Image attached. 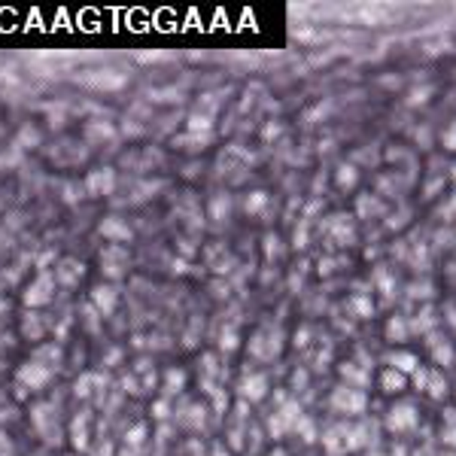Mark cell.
<instances>
[{
	"instance_id": "6125c7cd",
	"label": "cell",
	"mask_w": 456,
	"mask_h": 456,
	"mask_svg": "<svg viewBox=\"0 0 456 456\" xmlns=\"http://www.w3.org/2000/svg\"><path fill=\"white\" fill-rule=\"evenodd\" d=\"M0 210H3V198H0Z\"/></svg>"
},
{
	"instance_id": "816d5d0a",
	"label": "cell",
	"mask_w": 456,
	"mask_h": 456,
	"mask_svg": "<svg viewBox=\"0 0 456 456\" xmlns=\"http://www.w3.org/2000/svg\"><path fill=\"white\" fill-rule=\"evenodd\" d=\"M122 362V350L113 347V350H107V365H119Z\"/></svg>"
},
{
	"instance_id": "680465c9",
	"label": "cell",
	"mask_w": 456,
	"mask_h": 456,
	"mask_svg": "<svg viewBox=\"0 0 456 456\" xmlns=\"http://www.w3.org/2000/svg\"><path fill=\"white\" fill-rule=\"evenodd\" d=\"M213 456H226V451H222V447H213Z\"/></svg>"
},
{
	"instance_id": "7c38bea8",
	"label": "cell",
	"mask_w": 456,
	"mask_h": 456,
	"mask_svg": "<svg viewBox=\"0 0 456 456\" xmlns=\"http://www.w3.org/2000/svg\"><path fill=\"white\" fill-rule=\"evenodd\" d=\"M88 301L97 307V313H101V317H113V313L119 311V289H116V283H97V286H91Z\"/></svg>"
},
{
	"instance_id": "3957f363",
	"label": "cell",
	"mask_w": 456,
	"mask_h": 456,
	"mask_svg": "<svg viewBox=\"0 0 456 456\" xmlns=\"http://www.w3.org/2000/svg\"><path fill=\"white\" fill-rule=\"evenodd\" d=\"M55 292H58V280H55V274L52 271H40L22 292L25 311H40V307H49L55 301Z\"/></svg>"
},
{
	"instance_id": "44dd1931",
	"label": "cell",
	"mask_w": 456,
	"mask_h": 456,
	"mask_svg": "<svg viewBox=\"0 0 456 456\" xmlns=\"http://www.w3.org/2000/svg\"><path fill=\"white\" fill-rule=\"evenodd\" d=\"M356 216L359 219H374V216H387V204L381 201V195L365 192L356 198Z\"/></svg>"
},
{
	"instance_id": "5b68a950",
	"label": "cell",
	"mask_w": 456,
	"mask_h": 456,
	"mask_svg": "<svg viewBox=\"0 0 456 456\" xmlns=\"http://www.w3.org/2000/svg\"><path fill=\"white\" fill-rule=\"evenodd\" d=\"M186 134L189 137H180L177 143L180 146H189V149H204V146L213 140V116L204 113V110H195L186 122Z\"/></svg>"
},
{
	"instance_id": "11a10c76",
	"label": "cell",
	"mask_w": 456,
	"mask_h": 456,
	"mask_svg": "<svg viewBox=\"0 0 456 456\" xmlns=\"http://www.w3.org/2000/svg\"><path fill=\"white\" fill-rule=\"evenodd\" d=\"M447 322H451V326H453V332H456V304H453V301L447 304Z\"/></svg>"
},
{
	"instance_id": "52a82bcc",
	"label": "cell",
	"mask_w": 456,
	"mask_h": 456,
	"mask_svg": "<svg viewBox=\"0 0 456 456\" xmlns=\"http://www.w3.org/2000/svg\"><path fill=\"white\" fill-rule=\"evenodd\" d=\"M420 426V411L413 402H396L392 408L387 411V429L389 432H411Z\"/></svg>"
},
{
	"instance_id": "277c9868",
	"label": "cell",
	"mask_w": 456,
	"mask_h": 456,
	"mask_svg": "<svg viewBox=\"0 0 456 456\" xmlns=\"http://www.w3.org/2000/svg\"><path fill=\"white\" fill-rule=\"evenodd\" d=\"M52 377H55V371L43 368L40 362H34V359L22 362V365L16 368V398H25L27 392L46 389L49 383H52Z\"/></svg>"
},
{
	"instance_id": "9a60e30c",
	"label": "cell",
	"mask_w": 456,
	"mask_h": 456,
	"mask_svg": "<svg viewBox=\"0 0 456 456\" xmlns=\"http://www.w3.org/2000/svg\"><path fill=\"white\" fill-rule=\"evenodd\" d=\"M237 396H241L247 405L262 402V398L268 396V374H247L241 383H237Z\"/></svg>"
},
{
	"instance_id": "6f0895ef",
	"label": "cell",
	"mask_w": 456,
	"mask_h": 456,
	"mask_svg": "<svg viewBox=\"0 0 456 456\" xmlns=\"http://www.w3.org/2000/svg\"><path fill=\"white\" fill-rule=\"evenodd\" d=\"M451 180L456 182V161H453V165H451Z\"/></svg>"
},
{
	"instance_id": "1f68e13d",
	"label": "cell",
	"mask_w": 456,
	"mask_h": 456,
	"mask_svg": "<svg viewBox=\"0 0 456 456\" xmlns=\"http://www.w3.org/2000/svg\"><path fill=\"white\" fill-rule=\"evenodd\" d=\"M374 280H377V292H381V298L383 301H392V296H396V289H398V283H396V277L387 271V268H377L374 271Z\"/></svg>"
},
{
	"instance_id": "ab89813d",
	"label": "cell",
	"mask_w": 456,
	"mask_h": 456,
	"mask_svg": "<svg viewBox=\"0 0 456 456\" xmlns=\"http://www.w3.org/2000/svg\"><path fill=\"white\" fill-rule=\"evenodd\" d=\"M441 146H444L447 152H456V122H451L444 128V134H441Z\"/></svg>"
},
{
	"instance_id": "d590c367",
	"label": "cell",
	"mask_w": 456,
	"mask_h": 456,
	"mask_svg": "<svg viewBox=\"0 0 456 456\" xmlns=\"http://www.w3.org/2000/svg\"><path fill=\"white\" fill-rule=\"evenodd\" d=\"M207 213H210V219H213V222L228 219V213H231V198H228V195H216V198L210 201Z\"/></svg>"
},
{
	"instance_id": "836d02e7",
	"label": "cell",
	"mask_w": 456,
	"mask_h": 456,
	"mask_svg": "<svg viewBox=\"0 0 456 456\" xmlns=\"http://www.w3.org/2000/svg\"><path fill=\"white\" fill-rule=\"evenodd\" d=\"M80 317H82V326H86L88 335H101V320H104V317L97 313V307L91 304V301H86V304H82Z\"/></svg>"
},
{
	"instance_id": "d6a6232c",
	"label": "cell",
	"mask_w": 456,
	"mask_h": 456,
	"mask_svg": "<svg viewBox=\"0 0 456 456\" xmlns=\"http://www.w3.org/2000/svg\"><path fill=\"white\" fill-rule=\"evenodd\" d=\"M426 396H432L435 402L447 398V377L441 371H429V383H426Z\"/></svg>"
},
{
	"instance_id": "ba28073f",
	"label": "cell",
	"mask_w": 456,
	"mask_h": 456,
	"mask_svg": "<svg viewBox=\"0 0 456 456\" xmlns=\"http://www.w3.org/2000/svg\"><path fill=\"white\" fill-rule=\"evenodd\" d=\"M101 268L110 280H122L131 268V252L125 247H119V243H110V247L101 252Z\"/></svg>"
},
{
	"instance_id": "74e56055",
	"label": "cell",
	"mask_w": 456,
	"mask_h": 456,
	"mask_svg": "<svg viewBox=\"0 0 456 456\" xmlns=\"http://www.w3.org/2000/svg\"><path fill=\"white\" fill-rule=\"evenodd\" d=\"M435 326V317H432V307L426 304L423 307V313H420L417 320H411V332H417V335H429V328ZM435 332V328H432Z\"/></svg>"
},
{
	"instance_id": "9f6ffc18",
	"label": "cell",
	"mask_w": 456,
	"mask_h": 456,
	"mask_svg": "<svg viewBox=\"0 0 456 456\" xmlns=\"http://www.w3.org/2000/svg\"><path fill=\"white\" fill-rule=\"evenodd\" d=\"M6 313H10V301L0 298V317H6Z\"/></svg>"
},
{
	"instance_id": "f907efd6",
	"label": "cell",
	"mask_w": 456,
	"mask_h": 456,
	"mask_svg": "<svg viewBox=\"0 0 456 456\" xmlns=\"http://www.w3.org/2000/svg\"><path fill=\"white\" fill-rule=\"evenodd\" d=\"M429 95H432V86H423V88H417V91H413V95L408 97V104H423Z\"/></svg>"
},
{
	"instance_id": "7dc6e473",
	"label": "cell",
	"mask_w": 456,
	"mask_h": 456,
	"mask_svg": "<svg viewBox=\"0 0 456 456\" xmlns=\"http://www.w3.org/2000/svg\"><path fill=\"white\" fill-rule=\"evenodd\" d=\"M52 332H55V338H58V344L64 341V338H70V317L55 322V328H52Z\"/></svg>"
},
{
	"instance_id": "ffe728a7",
	"label": "cell",
	"mask_w": 456,
	"mask_h": 456,
	"mask_svg": "<svg viewBox=\"0 0 456 456\" xmlns=\"http://www.w3.org/2000/svg\"><path fill=\"white\" fill-rule=\"evenodd\" d=\"M426 344H429V350H432V359L441 365V368H447V365H453V344L447 341V338H441L438 332H432V335H426Z\"/></svg>"
},
{
	"instance_id": "8d00e7d4",
	"label": "cell",
	"mask_w": 456,
	"mask_h": 456,
	"mask_svg": "<svg viewBox=\"0 0 456 456\" xmlns=\"http://www.w3.org/2000/svg\"><path fill=\"white\" fill-rule=\"evenodd\" d=\"M350 311H353L359 320H368V317H374V301H371L368 296H353L350 298Z\"/></svg>"
},
{
	"instance_id": "d4e9b609",
	"label": "cell",
	"mask_w": 456,
	"mask_h": 456,
	"mask_svg": "<svg viewBox=\"0 0 456 456\" xmlns=\"http://www.w3.org/2000/svg\"><path fill=\"white\" fill-rule=\"evenodd\" d=\"M332 237L338 243H344V247H347V243H356V231H353V216H347V213H338L332 219Z\"/></svg>"
},
{
	"instance_id": "603a6c76",
	"label": "cell",
	"mask_w": 456,
	"mask_h": 456,
	"mask_svg": "<svg viewBox=\"0 0 456 456\" xmlns=\"http://www.w3.org/2000/svg\"><path fill=\"white\" fill-rule=\"evenodd\" d=\"M186 383H189V374L182 368H167L165 374H161V392H165V398L180 396V392L186 389Z\"/></svg>"
},
{
	"instance_id": "5bb4252c",
	"label": "cell",
	"mask_w": 456,
	"mask_h": 456,
	"mask_svg": "<svg viewBox=\"0 0 456 456\" xmlns=\"http://www.w3.org/2000/svg\"><path fill=\"white\" fill-rule=\"evenodd\" d=\"M146 447H149V426L143 423H134L122 438V451L119 456H143Z\"/></svg>"
},
{
	"instance_id": "484cf974",
	"label": "cell",
	"mask_w": 456,
	"mask_h": 456,
	"mask_svg": "<svg viewBox=\"0 0 456 456\" xmlns=\"http://www.w3.org/2000/svg\"><path fill=\"white\" fill-rule=\"evenodd\" d=\"M43 143V131L37 128V125H22V128H19V134H16V140H12V146H16L19 152L22 149H37V146Z\"/></svg>"
},
{
	"instance_id": "e0dca14e",
	"label": "cell",
	"mask_w": 456,
	"mask_h": 456,
	"mask_svg": "<svg viewBox=\"0 0 456 456\" xmlns=\"http://www.w3.org/2000/svg\"><path fill=\"white\" fill-rule=\"evenodd\" d=\"M338 374L344 377V387H353V389H368L371 387L368 368H362L359 362H341Z\"/></svg>"
},
{
	"instance_id": "7402d4cb",
	"label": "cell",
	"mask_w": 456,
	"mask_h": 456,
	"mask_svg": "<svg viewBox=\"0 0 456 456\" xmlns=\"http://www.w3.org/2000/svg\"><path fill=\"white\" fill-rule=\"evenodd\" d=\"M408 381L411 377H405L402 371H396V368H387V365H383V371L377 374V387H381V392H389V396H398V392L408 387Z\"/></svg>"
},
{
	"instance_id": "6da1fadb",
	"label": "cell",
	"mask_w": 456,
	"mask_h": 456,
	"mask_svg": "<svg viewBox=\"0 0 456 456\" xmlns=\"http://www.w3.org/2000/svg\"><path fill=\"white\" fill-rule=\"evenodd\" d=\"M362 444H365V432L362 426H353V423H335L322 435L326 456H347L350 451H359Z\"/></svg>"
},
{
	"instance_id": "9c48e42d",
	"label": "cell",
	"mask_w": 456,
	"mask_h": 456,
	"mask_svg": "<svg viewBox=\"0 0 456 456\" xmlns=\"http://www.w3.org/2000/svg\"><path fill=\"white\" fill-rule=\"evenodd\" d=\"M55 280H58V286H64V289H76V286L82 283V277H86V262L82 259H73V256H61L58 262H55Z\"/></svg>"
},
{
	"instance_id": "b9f144b4",
	"label": "cell",
	"mask_w": 456,
	"mask_h": 456,
	"mask_svg": "<svg viewBox=\"0 0 456 456\" xmlns=\"http://www.w3.org/2000/svg\"><path fill=\"white\" fill-rule=\"evenodd\" d=\"M52 259H55V250H43V252H37V259H34V268H37V274H40V271H49Z\"/></svg>"
},
{
	"instance_id": "f6af8a7d",
	"label": "cell",
	"mask_w": 456,
	"mask_h": 456,
	"mask_svg": "<svg viewBox=\"0 0 456 456\" xmlns=\"http://www.w3.org/2000/svg\"><path fill=\"white\" fill-rule=\"evenodd\" d=\"M296 432H301V438H304V441H313V435H317V432H313V420L301 417L296 423Z\"/></svg>"
},
{
	"instance_id": "60d3db41",
	"label": "cell",
	"mask_w": 456,
	"mask_h": 456,
	"mask_svg": "<svg viewBox=\"0 0 456 456\" xmlns=\"http://www.w3.org/2000/svg\"><path fill=\"white\" fill-rule=\"evenodd\" d=\"M411 383H413V387H417L420 392H426V383H429V368H423V365H420V368L411 374Z\"/></svg>"
},
{
	"instance_id": "d6986e66",
	"label": "cell",
	"mask_w": 456,
	"mask_h": 456,
	"mask_svg": "<svg viewBox=\"0 0 456 456\" xmlns=\"http://www.w3.org/2000/svg\"><path fill=\"white\" fill-rule=\"evenodd\" d=\"M383 365H387V368L402 371L405 377H411L413 371L420 368V359H417V353H411V350H392V353H387Z\"/></svg>"
},
{
	"instance_id": "681fc988",
	"label": "cell",
	"mask_w": 456,
	"mask_h": 456,
	"mask_svg": "<svg viewBox=\"0 0 456 456\" xmlns=\"http://www.w3.org/2000/svg\"><path fill=\"white\" fill-rule=\"evenodd\" d=\"M237 347V328H226V335H222V350H235Z\"/></svg>"
},
{
	"instance_id": "7bdbcfd3",
	"label": "cell",
	"mask_w": 456,
	"mask_h": 456,
	"mask_svg": "<svg viewBox=\"0 0 456 456\" xmlns=\"http://www.w3.org/2000/svg\"><path fill=\"white\" fill-rule=\"evenodd\" d=\"M152 417H156V420H167V417H171V398H158V402L152 405Z\"/></svg>"
},
{
	"instance_id": "4316f807",
	"label": "cell",
	"mask_w": 456,
	"mask_h": 456,
	"mask_svg": "<svg viewBox=\"0 0 456 456\" xmlns=\"http://www.w3.org/2000/svg\"><path fill=\"white\" fill-rule=\"evenodd\" d=\"M88 82L91 88H122L125 86V73H116V70H95V73H88Z\"/></svg>"
},
{
	"instance_id": "91938a15",
	"label": "cell",
	"mask_w": 456,
	"mask_h": 456,
	"mask_svg": "<svg viewBox=\"0 0 456 456\" xmlns=\"http://www.w3.org/2000/svg\"><path fill=\"white\" fill-rule=\"evenodd\" d=\"M31 456H46V453H43V451H37V453H31Z\"/></svg>"
},
{
	"instance_id": "4fadbf2b",
	"label": "cell",
	"mask_w": 456,
	"mask_h": 456,
	"mask_svg": "<svg viewBox=\"0 0 456 456\" xmlns=\"http://www.w3.org/2000/svg\"><path fill=\"white\" fill-rule=\"evenodd\" d=\"M97 231H101L104 241L119 243V247H125V243L134 237V231H131V226L122 219V216H104L101 226H97Z\"/></svg>"
},
{
	"instance_id": "c3c4849f",
	"label": "cell",
	"mask_w": 456,
	"mask_h": 456,
	"mask_svg": "<svg viewBox=\"0 0 456 456\" xmlns=\"http://www.w3.org/2000/svg\"><path fill=\"white\" fill-rule=\"evenodd\" d=\"M19 161H22V152L12 146V152H3V156H0V167H12V165H19Z\"/></svg>"
},
{
	"instance_id": "4dcf8cb0",
	"label": "cell",
	"mask_w": 456,
	"mask_h": 456,
	"mask_svg": "<svg viewBox=\"0 0 456 456\" xmlns=\"http://www.w3.org/2000/svg\"><path fill=\"white\" fill-rule=\"evenodd\" d=\"M335 182H338V189L350 192V189L359 182V167L350 165V161H344V165H338V171H335Z\"/></svg>"
},
{
	"instance_id": "2e32d148",
	"label": "cell",
	"mask_w": 456,
	"mask_h": 456,
	"mask_svg": "<svg viewBox=\"0 0 456 456\" xmlns=\"http://www.w3.org/2000/svg\"><path fill=\"white\" fill-rule=\"evenodd\" d=\"M49 332V320L40 311H25L22 313V338L27 341H43Z\"/></svg>"
},
{
	"instance_id": "ee69618b",
	"label": "cell",
	"mask_w": 456,
	"mask_h": 456,
	"mask_svg": "<svg viewBox=\"0 0 456 456\" xmlns=\"http://www.w3.org/2000/svg\"><path fill=\"white\" fill-rule=\"evenodd\" d=\"M91 456H116L113 453V441H107V438H101L97 444H91Z\"/></svg>"
},
{
	"instance_id": "f35d334b",
	"label": "cell",
	"mask_w": 456,
	"mask_h": 456,
	"mask_svg": "<svg viewBox=\"0 0 456 456\" xmlns=\"http://www.w3.org/2000/svg\"><path fill=\"white\" fill-rule=\"evenodd\" d=\"M265 204H268V195H265V192H252L250 198H247V213L250 216H259L265 210Z\"/></svg>"
},
{
	"instance_id": "8fae6325",
	"label": "cell",
	"mask_w": 456,
	"mask_h": 456,
	"mask_svg": "<svg viewBox=\"0 0 456 456\" xmlns=\"http://www.w3.org/2000/svg\"><path fill=\"white\" fill-rule=\"evenodd\" d=\"M67 438L76 451L88 453L91 451V411H80L67 426Z\"/></svg>"
},
{
	"instance_id": "30bf717a",
	"label": "cell",
	"mask_w": 456,
	"mask_h": 456,
	"mask_svg": "<svg viewBox=\"0 0 456 456\" xmlns=\"http://www.w3.org/2000/svg\"><path fill=\"white\" fill-rule=\"evenodd\" d=\"M82 189H86L88 198H107V195L116 192V171L113 167H97L82 180Z\"/></svg>"
},
{
	"instance_id": "7a4b0ae2",
	"label": "cell",
	"mask_w": 456,
	"mask_h": 456,
	"mask_svg": "<svg viewBox=\"0 0 456 456\" xmlns=\"http://www.w3.org/2000/svg\"><path fill=\"white\" fill-rule=\"evenodd\" d=\"M31 420H34V429H37V435L46 441L49 447H58L61 441H64V429H61V420H58V405L37 402L31 408Z\"/></svg>"
},
{
	"instance_id": "e575fe53",
	"label": "cell",
	"mask_w": 456,
	"mask_h": 456,
	"mask_svg": "<svg viewBox=\"0 0 456 456\" xmlns=\"http://www.w3.org/2000/svg\"><path fill=\"white\" fill-rule=\"evenodd\" d=\"M441 441L447 451H456V408H444V429H441Z\"/></svg>"
},
{
	"instance_id": "8992f818",
	"label": "cell",
	"mask_w": 456,
	"mask_h": 456,
	"mask_svg": "<svg viewBox=\"0 0 456 456\" xmlns=\"http://www.w3.org/2000/svg\"><path fill=\"white\" fill-rule=\"evenodd\" d=\"M332 411L344 413V417H356V413H365L368 408V396H365V389H353V387H335L332 389Z\"/></svg>"
},
{
	"instance_id": "94428289",
	"label": "cell",
	"mask_w": 456,
	"mask_h": 456,
	"mask_svg": "<svg viewBox=\"0 0 456 456\" xmlns=\"http://www.w3.org/2000/svg\"><path fill=\"white\" fill-rule=\"evenodd\" d=\"M444 456H456V451H447V453H444Z\"/></svg>"
},
{
	"instance_id": "f5cc1de1",
	"label": "cell",
	"mask_w": 456,
	"mask_h": 456,
	"mask_svg": "<svg viewBox=\"0 0 456 456\" xmlns=\"http://www.w3.org/2000/svg\"><path fill=\"white\" fill-rule=\"evenodd\" d=\"M444 216H447V219H453V222H456V195H453V198L444 204Z\"/></svg>"
},
{
	"instance_id": "cb8c5ba5",
	"label": "cell",
	"mask_w": 456,
	"mask_h": 456,
	"mask_svg": "<svg viewBox=\"0 0 456 456\" xmlns=\"http://www.w3.org/2000/svg\"><path fill=\"white\" fill-rule=\"evenodd\" d=\"M113 137H116V128H113V122H107V119H95V122L86 125V140L91 146L107 143V140H113Z\"/></svg>"
},
{
	"instance_id": "83f0119b",
	"label": "cell",
	"mask_w": 456,
	"mask_h": 456,
	"mask_svg": "<svg viewBox=\"0 0 456 456\" xmlns=\"http://www.w3.org/2000/svg\"><path fill=\"white\" fill-rule=\"evenodd\" d=\"M383 335H387L389 344H405V341L411 338V320L408 317H398V313H396V317H389L387 332H383Z\"/></svg>"
},
{
	"instance_id": "bcb514c9",
	"label": "cell",
	"mask_w": 456,
	"mask_h": 456,
	"mask_svg": "<svg viewBox=\"0 0 456 456\" xmlns=\"http://www.w3.org/2000/svg\"><path fill=\"white\" fill-rule=\"evenodd\" d=\"M86 195V189H80V186H64V201L70 207H76L80 204V198Z\"/></svg>"
},
{
	"instance_id": "f1b7e54d",
	"label": "cell",
	"mask_w": 456,
	"mask_h": 456,
	"mask_svg": "<svg viewBox=\"0 0 456 456\" xmlns=\"http://www.w3.org/2000/svg\"><path fill=\"white\" fill-rule=\"evenodd\" d=\"M104 383H107V381H104V374H91V371H86V374L76 377L73 392H76L80 398H91L97 389H104Z\"/></svg>"
},
{
	"instance_id": "db71d44e",
	"label": "cell",
	"mask_w": 456,
	"mask_h": 456,
	"mask_svg": "<svg viewBox=\"0 0 456 456\" xmlns=\"http://www.w3.org/2000/svg\"><path fill=\"white\" fill-rule=\"evenodd\" d=\"M441 192V180H429V186H426V198H432V195H438Z\"/></svg>"
},
{
	"instance_id": "ac0fdd59",
	"label": "cell",
	"mask_w": 456,
	"mask_h": 456,
	"mask_svg": "<svg viewBox=\"0 0 456 456\" xmlns=\"http://www.w3.org/2000/svg\"><path fill=\"white\" fill-rule=\"evenodd\" d=\"M31 359L40 362V365H43V368H49V371H58L61 362H64V353H61V344H58V341H55V344H40V347H34Z\"/></svg>"
},
{
	"instance_id": "f546056e",
	"label": "cell",
	"mask_w": 456,
	"mask_h": 456,
	"mask_svg": "<svg viewBox=\"0 0 456 456\" xmlns=\"http://www.w3.org/2000/svg\"><path fill=\"white\" fill-rule=\"evenodd\" d=\"M180 423L186 426V429H192V432H201L204 429V405H189L186 411H180Z\"/></svg>"
}]
</instances>
